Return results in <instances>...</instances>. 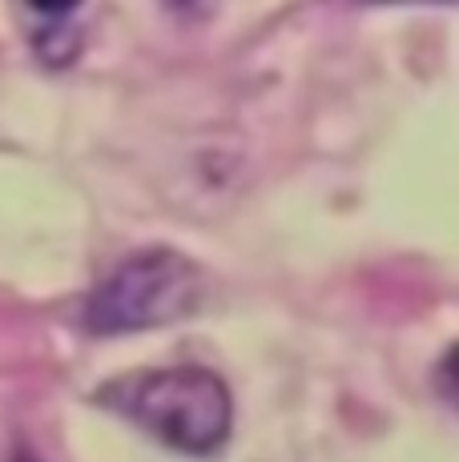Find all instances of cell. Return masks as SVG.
I'll return each instance as SVG.
<instances>
[{
    "label": "cell",
    "mask_w": 459,
    "mask_h": 462,
    "mask_svg": "<svg viewBox=\"0 0 459 462\" xmlns=\"http://www.w3.org/2000/svg\"><path fill=\"white\" fill-rule=\"evenodd\" d=\"M97 406L154 434L185 458H214L234 430L230 386L206 366H162L105 382Z\"/></svg>",
    "instance_id": "cell-1"
},
{
    "label": "cell",
    "mask_w": 459,
    "mask_h": 462,
    "mask_svg": "<svg viewBox=\"0 0 459 462\" xmlns=\"http://www.w3.org/2000/svg\"><path fill=\"white\" fill-rule=\"evenodd\" d=\"M24 5H29L33 13H41V16H65V13H73L81 0H24Z\"/></svg>",
    "instance_id": "cell-3"
},
{
    "label": "cell",
    "mask_w": 459,
    "mask_h": 462,
    "mask_svg": "<svg viewBox=\"0 0 459 462\" xmlns=\"http://www.w3.org/2000/svg\"><path fill=\"white\" fill-rule=\"evenodd\" d=\"M16 462H33V458H24V455H21V458H16Z\"/></svg>",
    "instance_id": "cell-5"
},
{
    "label": "cell",
    "mask_w": 459,
    "mask_h": 462,
    "mask_svg": "<svg viewBox=\"0 0 459 462\" xmlns=\"http://www.w3.org/2000/svg\"><path fill=\"white\" fill-rule=\"evenodd\" d=\"M206 298L201 270L178 250H141L117 265L85 301V330L97 337L141 334L185 322Z\"/></svg>",
    "instance_id": "cell-2"
},
{
    "label": "cell",
    "mask_w": 459,
    "mask_h": 462,
    "mask_svg": "<svg viewBox=\"0 0 459 462\" xmlns=\"http://www.w3.org/2000/svg\"><path fill=\"white\" fill-rule=\"evenodd\" d=\"M363 5H411V0H363ZM436 5H452V0H436Z\"/></svg>",
    "instance_id": "cell-4"
}]
</instances>
